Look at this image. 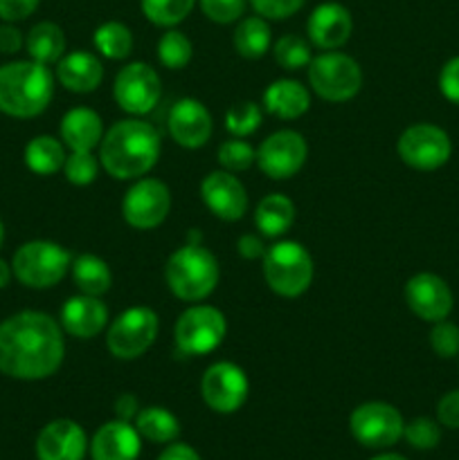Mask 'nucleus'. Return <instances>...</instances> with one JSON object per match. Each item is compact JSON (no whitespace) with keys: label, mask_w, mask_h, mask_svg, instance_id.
Listing matches in <instances>:
<instances>
[{"label":"nucleus","mask_w":459,"mask_h":460,"mask_svg":"<svg viewBox=\"0 0 459 460\" xmlns=\"http://www.w3.org/2000/svg\"><path fill=\"white\" fill-rule=\"evenodd\" d=\"M66 358L63 328L39 310H22L0 323V373L36 382L54 376Z\"/></svg>","instance_id":"f257e3e1"},{"label":"nucleus","mask_w":459,"mask_h":460,"mask_svg":"<svg viewBox=\"0 0 459 460\" xmlns=\"http://www.w3.org/2000/svg\"><path fill=\"white\" fill-rule=\"evenodd\" d=\"M160 135L148 121L122 119L104 133L99 162L115 180H140L160 160Z\"/></svg>","instance_id":"f03ea898"},{"label":"nucleus","mask_w":459,"mask_h":460,"mask_svg":"<svg viewBox=\"0 0 459 460\" xmlns=\"http://www.w3.org/2000/svg\"><path fill=\"white\" fill-rule=\"evenodd\" d=\"M54 97V76L39 61H12L0 66V112L18 119L40 115Z\"/></svg>","instance_id":"7ed1b4c3"},{"label":"nucleus","mask_w":459,"mask_h":460,"mask_svg":"<svg viewBox=\"0 0 459 460\" xmlns=\"http://www.w3.org/2000/svg\"><path fill=\"white\" fill-rule=\"evenodd\" d=\"M219 261L201 243H184L166 259L165 279L171 295L196 304L207 299L219 286Z\"/></svg>","instance_id":"20e7f679"},{"label":"nucleus","mask_w":459,"mask_h":460,"mask_svg":"<svg viewBox=\"0 0 459 460\" xmlns=\"http://www.w3.org/2000/svg\"><path fill=\"white\" fill-rule=\"evenodd\" d=\"M264 279L270 290L286 299L304 295L313 281V259L295 241H279L264 254Z\"/></svg>","instance_id":"39448f33"},{"label":"nucleus","mask_w":459,"mask_h":460,"mask_svg":"<svg viewBox=\"0 0 459 460\" xmlns=\"http://www.w3.org/2000/svg\"><path fill=\"white\" fill-rule=\"evenodd\" d=\"M70 265L72 256L52 241L25 243L12 259L14 277L32 290H48L61 283Z\"/></svg>","instance_id":"423d86ee"},{"label":"nucleus","mask_w":459,"mask_h":460,"mask_svg":"<svg viewBox=\"0 0 459 460\" xmlns=\"http://www.w3.org/2000/svg\"><path fill=\"white\" fill-rule=\"evenodd\" d=\"M309 84L320 99L342 103L354 99L363 88V70L349 54L327 49L309 63Z\"/></svg>","instance_id":"0eeeda50"},{"label":"nucleus","mask_w":459,"mask_h":460,"mask_svg":"<svg viewBox=\"0 0 459 460\" xmlns=\"http://www.w3.org/2000/svg\"><path fill=\"white\" fill-rule=\"evenodd\" d=\"M228 322L214 305H192L178 317L174 328L176 349L183 355L202 358L223 344Z\"/></svg>","instance_id":"6e6552de"},{"label":"nucleus","mask_w":459,"mask_h":460,"mask_svg":"<svg viewBox=\"0 0 459 460\" xmlns=\"http://www.w3.org/2000/svg\"><path fill=\"white\" fill-rule=\"evenodd\" d=\"M158 331H160L158 314L147 305H133L108 326L106 346L112 358L129 362L142 358L151 349Z\"/></svg>","instance_id":"1a4fd4ad"},{"label":"nucleus","mask_w":459,"mask_h":460,"mask_svg":"<svg viewBox=\"0 0 459 460\" xmlns=\"http://www.w3.org/2000/svg\"><path fill=\"white\" fill-rule=\"evenodd\" d=\"M403 416L387 402H364L349 416L351 436L367 449L392 447L403 438Z\"/></svg>","instance_id":"9d476101"},{"label":"nucleus","mask_w":459,"mask_h":460,"mask_svg":"<svg viewBox=\"0 0 459 460\" xmlns=\"http://www.w3.org/2000/svg\"><path fill=\"white\" fill-rule=\"evenodd\" d=\"M396 151L403 164L417 171L441 169L450 160L453 142L448 133L435 124H414L400 133Z\"/></svg>","instance_id":"9b49d317"},{"label":"nucleus","mask_w":459,"mask_h":460,"mask_svg":"<svg viewBox=\"0 0 459 460\" xmlns=\"http://www.w3.org/2000/svg\"><path fill=\"white\" fill-rule=\"evenodd\" d=\"M160 76L148 63H129L122 67L112 84L117 106L129 115H147L160 102Z\"/></svg>","instance_id":"f8f14e48"},{"label":"nucleus","mask_w":459,"mask_h":460,"mask_svg":"<svg viewBox=\"0 0 459 460\" xmlns=\"http://www.w3.org/2000/svg\"><path fill=\"white\" fill-rule=\"evenodd\" d=\"M171 209V191L156 178H140L122 200V216L133 229H156Z\"/></svg>","instance_id":"ddd939ff"},{"label":"nucleus","mask_w":459,"mask_h":460,"mask_svg":"<svg viewBox=\"0 0 459 460\" xmlns=\"http://www.w3.org/2000/svg\"><path fill=\"white\" fill-rule=\"evenodd\" d=\"M201 394L207 407L216 413H234L246 404L250 382L241 367L232 362H216L201 380Z\"/></svg>","instance_id":"4468645a"},{"label":"nucleus","mask_w":459,"mask_h":460,"mask_svg":"<svg viewBox=\"0 0 459 460\" xmlns=\"http://www.w3.org/2000/svg\"><path fill=\"white\" fill-rule=\"evenodd\" d=\"M309 146L297 130L284 128L256 148V164L270 180H288L304 166Z\"/></svg>","instance_id":"2eb2a0df"},{"label":"nucleus","mask_w":459,"mask_h":460,"mask_svg":"<svg viewBox=\"0 0 459 460\" xmlns=\"http://www.w3.org/2000/svg\"><path fill=\"white\" fill-rule=\"evenodd\" d=\"M405 304L428 323L444 322L454 308V296L448 283L432 272H418L405 283Z\"/></svg>","instance_id":"dca6fc26"},{"label":"nucleus","mask_w":459,"mask_h":460,"mask_svg":"<svg viewBox=\"0 0 459 460\" xmlns=\"http://www.w3.org/2000/svg\"><path fill=\"white\" fill-rule=\"evenodd\" d=\"M201 198L207 209L225 223H237L248 211V191L230 171H212L201 182Z\"/></svg>","instance_id":"f3484780"},{"label":"nucleus","mask_w":459,"mask_h":460,"mask_svg":"<svg viewBox=\"0 0 459 460\" xmlns=\"http://www.w3.org/2000/svg\"><path fill=\"white\" fill-rule=\"evenodd\" d=\"M166 126H169V135L174 137V142L183 148L205 146L214 130L210 111L205 108V103L194 97L178 99L171 106Z\"/></svg>","instance_id":"a211bd4d"},{"label":"nucleus","mask_w":459,"mask_h":460,"mask_svg":"<svg viewBox=\"0 0 459 460\" xmlns=\"http://www.w3.org/2000/svg\"><path fill=\"white\" fill-rule=\"evenodd\" d=\"M86 452H88L86 431L68 418L48 422L36 438L39 460H84Z\"/></svg>","instance_id":"6ab92c4d"},{"label":"nucleus","mask_w":459,"mask_h":460,"mask_svg":"<svg viewBox=\"0 0 459 460\" xmlns=\"http://www.w3.org/2000/svg\"><path fill=\"white\" fill-rule=\"evenodd\" d=\"M306 31L315 48L338 49L349 40L354 31V18L340 3H322L310 12Z\"/></svg>","instance_id":"aec40b11"},{"label":"nucleus","mask_w":459,"mask_h":460,"mask_svg":"<svg viewBox=\"0 0 459 460\" xmlns=\"http://www.w3.org/2000/svg\"><path fill=\"white\" fill-rule=\"evenodd\" d=\"M63 332L76 340H93L106 328L108 308L99 296L76 295L70 296L61 305V317H58Z\"/></svg>","instance_id":"412c9836"},{"label":"nucleus","mask_w":459,"mask_h":460,"mask_svg":"<svg viewBox=\"0 0 459 460\" xmlns=\"http://www.w3.org/2000/svg\"><path fill=\"white\" fill-rule=\"evenodd\" d=\"M142 449V436L135 425L126 420H111L97 429L90 440L93 460H138Z\"/></svg>","instance_id":"4be33fe9"},{"label":"nucleus","mask_w":459,"mask_h":460,"mask_svg":"<svg viewBox=\"0 0 459 460\" xmlns=\"http://www.w3.org/2000/svg\"><path fill=\"white\" fill-rule=\"evenodd\" d=\"M57 79L70 93H93L102 84L104 66L93 52L76 49V52L63 54L61 61L57 63Z\"/></svg>","instance_id":"5701e85b"},{"label":"nucleus","mask_w":459,"mask_h":460,"mask_svg":"<svg viewBox=\"0 0 459 460\" xmlns=\"http://www.w3.org/2000/svg\"><path fill=\"white\" fill-rule=\"evenodd\" d=\"M61 142L70 151H93L104 139L102 117L93 108H72L61 119Z\"/></svg>","instance_id":"b1692460"},{"label":"nucleus","mask_w":459,"mask_h":460,"mask_svg":"<svg viewBox=\"0 0 459 460\" xmlns=\"http://www.w3.org/2000/svg\"><path fill=\"white\" fill-rule=\"evenodd\" d=\"M264 106L270 115L279 119H297L310 106V94L300 81L277 79L266 88Z\"/></svg>","instance_id":"393cba45"},{"label":"nucleus","mask_w":459,"mask_h":460,"mask_svg":"<svg viewBox=\"0 0 459 460\" xmlns=\"http://www.w3.org/2000/svg\"><path fill=\"white\" fill-rule=\"evenodd\" d=\"M295 223V205L284 193H270L261 198L255 209V225L266 238H279Z\"/></svg>","instance_id":"a878e982"},{"label":"nucleus","mask_w":459,"mask_h":460,"mask_svg":"<svg viewBox=\"0 0 459 460\" xmlns=\"http://www.w3.org/2000/svg\"><path fill=\"white\" fill-rule=\"evenodd\" d=\"M25 49L32 61H39L43 66L58 63L66 54V34L57 22H36L25 36Z\"/></svg>","instance_id":"bb28decb"},{"label":"nucleus","mask_w":459,"mask_h":460,"mask_svg":"<svg viewBox=\"0 0 459 460\" xmlns=\"http://www.w3.org/2000/svg\"><path fill=\"white\" fill-rule=\"evenodd\" d=\"M25 164L36 175H54L66 164V144L52 135H39L25 146Z\"/></svg>","instance_id":"cd10ccee"},{"label":"nucleus","mask_w":459,"mask_h":460,"mask_svg":"<svg viewBox=\"0 0 459 460\" xmlns=\"http://www.w3.org/2000/svg\"><path fill=\"white\" fill-rule=\"evenodd\" d=\"M75 286L79 288L81 295L102 296L111 290L112 272L104 259L94 254H79L70 265Z\"/></svg>","instance_id":"c85d7f7f"},{"label":"nucleus","mask_w":459,"mask_h":460,"mask_svg":"<svg viewBox=\"0 0 459 460\" xmlns=\"http://www.w3.org/2000/svg\"><path fill=\"white\" fill-rule=\"evenodd\" d=\"M135 429L144 440L156 445H169L178 438L180 422L169 409L165 407H147L140 409L133 420Z\"/></svg>","instance_id":"c756f323"},{"label":"nucleus","mask_w":459,"mask_h":460,"mask_svg":"<svg viewBox=\"0 0 459 460\" xmlns=\"http://www.w3.org/2000/svg\"><path fill=\"white\" fill-rule=\"evenodd\" d=\"M234 49L238 57L243 58H261L270 49V40H273V31L266 18L261 16H248L241 18V22L234 30Z\"/></svg>","instance_id":"7c9ffc66"},{"label":"nucleus","mask_w":459,"mask_h":460,"mask_svg":"<svg viewBox=\"0 0 459 460\" xmlns=\"http://www.w3.org/2000/svg\"><path fill=\"white\" fill-rule=\"evenodd\" d=\"M93 43L102 57L111 61H122L133 52V31L120 21H108L94 30Z\"/></svg>","instance_id":"2f4dec72"},{"label":"nucleus","mask_w":459,"mask_h":460,"mask_svg":"<svg viewBox=\"0 0 459 460\" xmlns=\"http://www.w3.org/2000/svg\"><path fill=\"white\" fill-rule=\"evenodd\" d=\"M142 13L158 27H176L192 13L196 0H142Z\"/></svg>","instance_id":"473e14b6"},{"label":"nucleus","mask_w":459,"mask_h":460,"mask_svg":"<svg viewBox=\"0 0 459 460\" xmlns=\"http://www.w3.org/2000/svg\"><path fill=\"white\" fill-rule=\"evenodd\" d=\"M194 57V45L183 31L169 30L158 40V58L169 70H183Z\"/></svg>","instance_id":"72a5a7b5"},{"label":"nucleus","mask_w":459,"mask_h":460,"mask_svg":"<svg viewBox=\"0 0 459 460\" xmlns=\"http://www.w3.org/2000/svg\"><path fill=\"white\" fill-rule=\"evenodd\" d=\"M274 61L284 70L297 72L302 67H309V63L313 61V54H310V45L306 43L302 36L297 34H286L274 43L273 48Z\"/></svg>","instance_id":"f704fd0d"},{"label":"nucleus","mask_w":459,"mask_h":460,"mask_svg":"<svg viewBox=\"0 0 459 460\" xmlns=\"http://www.w3.org/2000/svg\"><path fill=\"white\" fill-rule=\"evenodd\" d=\"M99 164L102 162L93 155V151H70L66 164H63V173H66L68 182L75 187H88L97 178Z\"/></svg>","instance_id":"c9c22d12"},{"label":"nucleus","mask_w":459,"mask_h":460,"mask_svg":"<svg viewBox=\"0 0 459 460\" xmlns=\"http://www.w3.org/2000/svg\"><path fill=\"white\" fill-rule=\"evenodd\" d=\"M261 126V108L255 102H238L225 112V128L234 137H248Z\"/></svg>","instance_id":"e433bc0d"},{"label":"nucleus","mask_w":459,"mask_h":460,"mask_svg":"<svg viewBox=\"0 0 459 460\" xmlns=\"http://www.w3.org/2000/svg\"><path fill=\"white\" fill-rule=\"evenodd\" d=\"M219 164L230 173H238V171H248L256 162V151L241 137L228 139L219 146Z\"/></svg>","instance_id":"4c0bfd02"},{"label":"nucleus","mask_w":459,"mask_h":460,"mask_svg":"<svg viewBox=\"0 0 459 460\" xmlns=\"http://www.w3.org/2000/svg\"><path fill=\"white\" fill-rule=\"evenodd\" d=\"M403 438L408 440L410 447L418 449V452H428V449H435L441 443V427L432 418L418 416L405 425Z\"/></svg>","instance_id":"58836bf2"},{"label":"nucleus","mask_w":459,"mask_h":460,"mask_svg":"<svg viewBox=\"0 0 459 460\" xmlns=\"http://www.w3.org/2000/svg\"><path fill=\"white\" fill-rule=\"evenodd\" d=\"M430 346H432V350H435L436 358H441V359L457 358L459 355V326L457 323L448 322V319L432 323Z\"/></svg>","instance_id":"ea45409f"},{"label":"nucleus","mask_w":459,"mask_h":460,"mask_svg":"<svg viewBox=\"0 0 459 460\" xmlns=\"http://www.w3.org/2000/svg\"><path fill=\"white\" fill-rule=\"evenodd\" d=\"M202 13L216 25H230L243 18L246 12V0H198Z\"/></svg>","instance_id":"a19ab883"},{"label":"nucleus","mask_w":459,"mask_h":460,"mask_svg":"<svg viewBox=\"0 0 459 460\" xmlns=\"http://www.w3.org/2000/svg\"><path fill=\"white\" fill-rule=\"evenodd\" d=\"M306 0H250L252 9L266 21H282L304 7Z\"/></svg>","instance_id":"79ce46f5"},{"label":"nucleus","mask_w":459,"mask_h":460,"mask_svg":"<svg viewBox=\"0 0 459 460\" xmlns=\"http://www.w3.org/2000/svg\"><path fill=\"white\" fill-rule=\"evenodd\" d=\"M439 90L450 103L459 106V57L444 63L439 72Z\"/></svg>","instance_id":"37998d69"},{"label":"nucleus","mask_w":459,"mask_h":460,"mask_svg":"<svg viewBox=\"0 0 459 460\" xmlns=\"http://www.w3.org/2000/svg\"><path fill=\"white\" fill-rule=\"evenodd\" d=\"M40 0H0V18L4 22H18L30 18L39 9Z\"/></svg>","instance_id":"c03bdc74"},{"label":"nucleus","mask_w":459,"mask_h":460,"mask_svg":"<svg viewBox=\"0 0 459 460\" xmlns=\"http://www.w3.org/2000/svg\"><path fill=\"white\" fill-rule=\"evenodd\" d=\"M436 420L448 429H459V389L448 391L436 404Z\"/></svg>","instance_id":"a18cd8bd"},{"label":"nucleus","mask_w":459,"mask_h":460,"mask_svg":"<svg viewBox=\"0 0 459 460\" xmlns=\"http://www.w3.org/2000/svg\"><path fill=\"white\" fill-rule=\"evenodd\" d=\"M25 39H22L21 30L14 27V22H4L0 25V52L3 54H16L21 52Z\"/></svg>","instance_id":"49530a36"},{"label":"nucleus","mask_w":459,"mask_h":460,"mask_svg":"<svg viewBox=\"0 0 459 460\" xmlns=\"http://www.w3.org/2000/svg\"><path fill=\"white\" fill-rule=\"evenodd\" d=\"M237 250H238V254H241V259H246V261L264 259V254H266L264 241H261V236H255V234H243L237 243Z\"/></svg>","instance_id":"de8ad7c7"},{"label":"nucleus","mask_w":459,"mask_h":460,"mask_svg":"<svg viewBox=\"0 0 459 460\" xmlns=\"http://www.w3.org/2000/svg\"><path fill=\"white\" fill-rule=\"evenodd\" d=\"M140 413V404H138V398L130 394H124L120 395V398L115 400V416L120 418V420H135V416Z\"/></svg>","instance_id":"09e8293b"},{"label":"nucleus","mask_w":459,"mask_h":460,"mask_svg":"<svg viewBox=\"0 0 459 460\" xmlns=\"http://www.w3.org/2000/svg\"><path fill=\"white\" fill-rule=\"evenodd\" d=\"M158 460H201L198 452L184 443H169V447L158 456Z\"/></svg>","instance_id":"8fccbe9b"},{"label":"nucleus","mask_w":459,"mask_h":460,"mask_svg":"<svg viewBox=\"0 0 459 460\" xmlns=\"http://www.w3.org/2000/svg\"><path fill=\"white\" fill-rule=\"evenodd\" d=\"M12 277H14L12 263H7V261H4V259H0V290L9 286Z\"/></svg>","instance_id":"3c124183"},{"label":"nucleus","mask_w":459,"mask_h":460,"mask_svg":"<svg viewBox=\"0 0 459 460\" xmlns=\"http://www.w3.org/2000/svg\"><path fill=\"white\" fill-rule=\"evenodd\" d=\"M369 460H408L405 456H399V454H381V456H374Z\"/></svg>","instance_id":"603ef678"},{"label":"nucleus","mask_w":459,"mask_h":460,"mask_svg":"<svg viewBox=\"0 0 459 460\" xmlns=\"http://www.w3.org/2000/svg\"><path fill=\"white\" fill-rule=\"evenodd\" d=\"M3 243H4V225L3 220H0V247H3Z\"/></svg>","instance_id":"864d4df0"}]
</instances>
